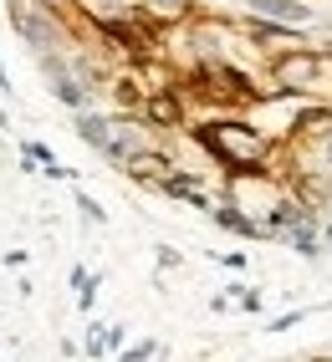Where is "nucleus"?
Listing matches in <instances>:
<instances>
[{"mask_svg":"<svg viewBox=\"0 0 332 362\" xmlns=\"http://www.w3.org/2000/svg\"><path fill=\"white\" fill-rule=\"evenodd\" d=\"M200 143L230 168V174H246V168H256L266 158V138L241 128V123H210V128H200Z\"/></svg>","mask_w":332,"mask_h":362,"instance_id":"nucleus-1","label":"nucleus"},{"mask_svg":"<svg viewBox=\"0 0 332 362\" xmlns=\"http://www.w3.org/2000/svg\"><path fill=\"white\" fill-rule=\"evenodd\" d=\"M149 112L159 117V123H179V103H174V98H154Z\"/></svg>","mask_w":332,"mask_h":362,"instance_id":"nucleus-9","label":"nucleus"},{"mask_svg":"<svg viewBox=\"0 0 332 362\" xmlns=\"http://www.w3.org/2000/svg\"><path fill=\"white\" fill-rule=\"evenodd\" d=\"M41 71H46V77H52V87H57V98H62L67 107H77V112H82V103H87V98H82V87H77L72 77H67V66H62V62H57L52 52L41 57Z\"/></svg>","mask_w":332,"mask_h":362,"instance_id":"nucleus-5","label":"nucleus"},{"mask_svg":"<svg viewBox=\"0 0 332 362\" xmlns=\"http://www.w3.org/2000/svg\"><path fill=\"white\" fill-rule=\"evenodd\" d=\"M16 31L26 36L31 46H41V52H52V41H57V21L46 16L36 0H21V6H16Z\"/></svg>","mask_w":332,"mask_h":362,"instance_id":"nucleus-3","label":"nucleus"},{"mask_svg":"<svg viewBox=\"0 0 332 362\" xmlns=\"http://www.w3.org/2000/svg\"><path fill=\"white\" fill-rule=\"evenodd\" d=\"M312 71H317V62L307 57V52H297V57H281V62H276V87H281V92H297V87H307V82H312Z\"/></svg>","mask_w":332,"mask_h":362,"instance_id":"nucleus-4","label":"nucleus"},{"mask_svg":"<svg viewBox=\"0 0 332 362\" xmlns=\"http://www.w3.org/2000/svg\"><path fill=\"white\" fill-rule=\"evenodd\" d=\"M77 204H82V214H87V220H103V209H98V204H92L87 194H77Z\"/></svg>","mask_w":332,"mask_h":362,"instance_id":"nucleus-10","label":"nucleus"},{"mask_svg":"<svg viewBox=\"0 0 332 362\" xmlns=\"http://www.w3.org/2000/svg\"><path fill=\"white\" fill-rule=\"evenodd\" d=\"M128 174H138V179L149 174V179H159V184H164V179H174V168L164 163L159 153H133V158H128Z\"/></svg>","mask_w":332,"mask_h":362,"instance_id":"nucleus-8","label":"nucleus"},{"mask_svg":"<svg viewBox=\"0 0 332 362\" xmlns=\"http://www.w3.org/2000/svg\"><path fill=\"white\" fill-rule=\"evenodd\" d=\"M215 225H220V230H235V235H246V240H266V225H251V214L235 209V204H220V209H215Z\"/></svg>","mask_w":332,"mask_h":362,"instance_id":"nucleus-6","label":"nucleus"},{"mask_svg":"<svg viewBox=\"0 0 332 362\" xmlns=\"http://www.w3.org/2000/svg\"><path fill=\"white\" fill-rule=\"evenodd\" d=\"M77 133H82L98 153L128 163V148H123V138H118V123H108V117H98V112H77Z\"/></svg>","mask_w":332,"mask_h":362,"instance_id":"nucleus-2","label":"nucleus"},{"mask_svg":"<svg viewBox=\"0 0 332 362\" xmlns=\"http://www.w3.org/2000/svg\"><path fill=\"white\" fill-rule=\"evenodd\" d=\"M322 153H327V163H332V133H327V138H322Z\"/></svg>","mask_w":332,"mask_h":362,"instance_id":"nucleus-11","label":"nucleus"},{"mask_svg":"<svg viewBox=\"0 0 332 362\" xmlns=\"http://www.w3.org/2000/svg\"><path fill=\"white\" fill-rule=\"evenodd\" d=\"M327 245H332V220H327Z\"/></svg>","mask_w":332,"mask_h":362,"instance_id":"nucleus-13","label":"nucleus"},{"mask_svg":"<svg viewBox=\"0 0 332 362\" xmlns=\"http://www.w3.org/2000/svg\"><path fill=\"white\" fill-rule=\"evenodd\" d=\"M251 6H256L261 16H276V21H292V26H297V21H307V6H302V0H251Z\"/></svg>","mask_w":332,"mask_h":362,"instance_id":"nucleus-7","label":"nucleus"},{"mask_svg":"<svg viewBox=\"0 0 332 362\" xmlns=\"http://www.w3.org/2000/svg\"><path fill=\"white\" fill-rule=\"evenodd\" d=\"M0 92H11V77H6V66H0Z\"/></svg>","mask_w":332,"mask_h":362,"instance_id":"nucleus-12","label":"nucleus"}]
</instances>
